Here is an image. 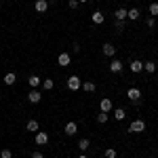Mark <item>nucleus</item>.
I'll use <instances>...</instances> for the list:
<instances>
[{
    "label": "nucleus",
    "instance_id": "nucleus-1",
    "mask_svg": "<svg viewBox=\"0 0 158 158\" xmlns=\"http://www.w3.org/2000/svg\"><path fill=\"white\" fill-rule=\"evenodd\" d=\"M80 86H82V80H80L78 76H70V78H68V89H70V91H78Z\"/></svg>",
    "mask_w": 158,
    "mask_h": 158
},
{
    "label": "nucleus",
    "instance_id": "nucleus-2",
    "mask_svg": "<svg viewBox=\"0 0 158 158\" xmlns=\"http://www.w3.org/2000/svg\"><path fill=\"white\" fill-rule=\"evenodd\" d=\"M143 129H146V122H143V120H133V122H131V127H129L131 133H143Z\"/></svg>",
    "mask_w": 158,
    "mask_h": 158
},
{
    "label": "nucleus",
    "instance_id": "nucleus-3",
    "mask_svg": "<svg viewBox=\"0 0 158 158\" xmlns=\"http://www.w3.org/2000/svg\"><path fill=\"white\" fill-rule=\"evenodd\" d=\"M40 99H42V95H40V93H38L36 89H32V91H30V93H27V101H30V103H38V101H40Z\"/></svg>",
    "mask_w": 158,
    "mask_h": 158
},
{
    "label": "nucleus",
    "instance_id": "nucleus-4",
    "mask_svg": "<svg viewBox=\"0 0 158 158\" xmlns=\"http://www.w3.org/2000/svg\"><path fill=\"white\" fill-rule=\"evenodd\" d=\"M129 68H131V72L133 74H139L141 72V70H143V61H131V63H129Z\"/></svg>",
    "mask_w": 158,
    "mask_h": 158
},
{
    "label": "nucleus",
    "instance_id": "nucleus-5",
    "mask_svg": "<svg viewBox=\"0 0 158 158\" xmlns=\"http://www.w3.org/2000/svg\"><path fill=\"white\" fill-rule=\"evenodd\" d=\"M127 95H129V99L135 103V101H139V97H141V91H139V89H129Z\"/></svg>",
    "mask_w": 158,
    "mask_h": 158
},
{
    "label": "nucleus",
    "instance_id": "nucleus-6",
    "mask_svg": "<svg viewBox=\"0 0 158 158\" xmlns=\"http://www.w3.org/2000/svg\"><path fill=\"white\" fill-rule=\"evenodd\" d=\"M110 72H114V74H120L122 72V63L118 59H114L112 63H110Z\"/></svg>",
    "mask_w": 158,
    "mask_h": 158
},
{
    "label": "nucleus",
    "instance_id": "nucleus-7",
    "mask_svg": "<svg viewBox=\"0 0 158 158\" xmlns=\"http://www.w3.org/2000/svg\"><path fill=\"white\" fill-rule=\"evenodd\" d=\"M47 141H49V135L42 133V131H38V133H36V143H38V146H44Z\"/></svg>",
    "mask_w": 158,
    "mask_h": 158
},
{
    "label": "nucleus",
    "instance_id": "nucleus-8",
    "mask_svg": "<svg viewBox=\"0 0 158 158\" xmlns=\"http://www.w3.org/2000/svg\"><path fill=\"white\" fill-rule=\"evenodd\" d=\"M91 19H93V23H97V25L106 21V17H103V13H101V11H95L93 15H91Z\"/></svg>",
    "mask_w": 158,
    "mask_h": 158
},
{
    "label": "nucleus",
    "instance_id": "nucleus-9",
    "mask_svg": "<svg viewBox=\"0 0 158 158\" xmlns=\"http://www.w3.org/2000/svg\"><path fill=\"white\" fill-rule=\"evenodd\" d=\"M70 55H68V53H61L59 57H57V63H59V65H63V68H65V65H70Z\"/></svg>",
    "mask_w": 158,
    "mask_h": 158
},
{
    "label": "nucleus",
    "instance_id": "nucleus-10",
    "mask_svg": "<svg viewBox=\"0 0 158 158\" xmlns=\"http://www.w3.org/2000/svg\"><path fill=\"white\" fill-rule=\"evenodd\" d=\"M99 108H101V112H110V110H112V99L103 97V99H101V103H99Z\"/></svg>",
    "mask_w": 158,
    "mask_h": 158
},
{
    "label": "nucleus",
    "instance_id": "nucleus-11",
    "mask_svg": "<svg viewBox=\"0 0 158 158\" xmlns=\"http://www.w3.org/2000/svg\"><path fill=\"white\" fill-rule=\"evenodd\" d=\"M34 6H36L38 13H44L47 9H49V2H47V0H36V4H34Z\"/></svg>",
    "mask_w": 158,
    "mask_h": 158
},
{
    "label": "nucleus",
    "instance_id": "nucleus-12",
    "mask_svg": "<svg viewBox=\"0 0 158 158\" xmlns=\"http://www.w3.org/2000/svg\"><path fill=\"white\" fill-rule=\"evenodd\" d=\"M114 15H116V21H124V19H127V9H122V6H118Z\"/></svg>",
    "mask_w": 158,
    "mask_h": 158
},
{
    "label": "nucleus",
    "instance_id": "nucleus-13",
    "mask_svg": "<svg viewBox=\"0 0 158 158\" xmlns=\"http://www.w3.org/2000/svg\"><path fill=\"white\" fill-rule=\"evenodd\" d=\"M76 131H78L76 122H68V124H65V133L68 135H76Z\"/></svg>",
    "mask_w": 158,
    "mask_h": 158
},
{
    "label": "nucleus",
    "instance_id": "nucleus-14",
    "mask_svg": "<svg viewBox=\"0 0 158 158\" xmlns=\"http://www.w3.org/2000/svg\"><path fill=\"white\" fill-rule=\"evenodd\" d=\"M80 89H85L86 93H93V91H95V82H91V80H85Z\"/></svg>",
    "mask_w": 158,
    "mask_h": 158
},
{
    "label": "nucleus",
    "instance_id": "nucleus-15",
    "mask_svg": "<svg viewBox=\"0 0 158 158\" xmlns=\"http://www.w3.org/2000/svg\"><path fill=\"white\" fill-rule=\"evenodd\" d=\"M127 17H129V19H139V17H141V13H139V9H131V11H127Z\"/></svg>",
    "mask_w": 158,
    "mask_h": 158
},
{
    "label": "nucleus",
    "instance_id": "nucleus-16",
    "mask_svg": "<svg viewBox=\"0 0 158 158\" xmlns=\"http://www.w3.org/2000/svg\"><path fill=\"white\" fill-rule=\"evenodd\" d=\"M114 53H116V49H114V44H103V55H108V57H112V55H114Z\"/></svg>",
    "mask_w": 158,
    "mask_h": 158
},
{
    "label": "nucleus",
    "instance_id": "nucleus-17",
    "mask_svg": "<svg viewBox=\"0 0 158 158\" xmlns=\"http://www.w3.org/2000/svg\"><path fill=\"white\" fill-rule=\"evenodd\" d=\"M143 70H146L148 74L156 72V63H154V61H146V63H143Z\"/></svg>",
    "mask_w": 158,
    "mask_h": 158
},
{
    "label": "nucleus",
    "instance_id": "nucleus-18",
    "mask_svg": "<svg viewBox=\"0 0 158 158\" xmlns=\"http://www.w3.org/2000/svg\"><path fill=\"white\" fill-rule=\"evenodd\" d=\"M15 80H17V76H15L13 72H9L6 76H4V85H9V86H11V85H15Z\"/></svg>",
    "mask_w": 158,
    "mask_h": 158
},
{
    "label": "nucleus",
    "instance_id": "nucleus-19",
    "mask_svg": "<svg viewBox=\"0 0 158 158\" xmlns=\"http://www.w3.org/2000/svg\"><path fill=\"white\" fill-rule=\"evenodd\" d=\"M124 116H127V112H124L122 108H116V110H114V118H116V120H124Z\"/></svg>",
    "mask_w": 158,
    "mask_h": 158
},
{
    "label": "nucleus",
    "instance_id": "nucleus-20",
    "mask_svg": "<svg viewBox=\"0 0 158 158\" xmlns=\"http://www.w3.org/2000/svg\"><path fill=\"white\" fill-rule=\"evenodd\" d=\"M27 131H32V133H38V122L36 120H27Z\"/></svg>",
    "mask_w": 158,
    "mask_h": 158
},
{
    "label": "nucleus",
    "instance_id": "nucleus-21",
    "mask_svg": "<svg viewBox=\"0 0 158 158\" xmlns=\"http://www.w3.org/2000/svg\"><path fill=\"white\" fill-rule=\"evenodd\" d=\"M27 82H30V86H32V89H36V86H40V82H42V80H40L38 76H30V80H27Z\"/></svg>",
    "mask_w": 158,
    "mask_h": 158
},
{
    "label": "nucleus",
    "instance_id": "nucleus-22",
    "mask_svg": "<svg viewBox=\"0 0 158 158\" xmlns=\"http://www.w3.org/2000/svg\"><path fill=\"white\" fill-rule=\"evenodd\" d=\"M89 146H91V141H89V139H85V137L78 141V148H80L82 152H86V150H89Z\"/></svg>",
    "mask_w": 158,
    "mask_h": 158
},
{
    "label": "nucleus",
    "instance_id": "nucleus-23",
    "mask_svg": "<svg viewBox=\"0 0 158 158\" xmlns=\"http://www.w3.org/2000/svg\"><path fill=\"white\" fill-rule=\"evenodd\" d=\"M53 86H55V82H53L51 78H47V80H42V89H44V91H51Z\"/></svg>",
    "mask_w": 158,
    "mask_h": 158
},
{
    "label": "nucleus",
    "instance_id": "nucleus-24",
    "mask_svg": "<svg viewBox=\"0 0 158 158\" xmlns=\"http://www.w3.org/2000/svg\"><path fill=\"white\" fill-rule=\"evenodd\" d=\"M97 122H99V124L108 122V112H99V114H97Z\"/></svg>",
    "mask_w": 158,
    "mask_h": 158
},
{
    "label": "nucleus",
    "instance_id": "nucleus-25",
    "mask_svg": "<svg viewBox=\"0 0 158 158\" xmlns=\"http://www.w3.org/2000/svg\"><path fill=\"white\" fill-rule=\"evenodd\" d=\"M0 158H13V152L9 148H2V150H0Z\"/></svg>",
    "mask_w": 158,
    "mask_h": 158
},
{
    "label": "nucleus",
    "instance_id": "nucleus-26",
    "mask_svg": "<svg viewBox=\"0 0 158 158\" xmlns=\"http://www.w3.org/2000/svg\"><path fill=\"white\" fill-rule=\"evenodd\" d=\"M150 13H152V17L158 15V2H150Z\"/></svg>",
    "mask_w": 158,
    "mask_h": 158
},
{
    "label": "nucleus",
    "instance_id": "nucleus-27",
    "mask_svg": "<svg viewBox=\"0 0 158 158\" xmlns=\"http://www.w3.org/2000/svg\"><path fill=\"white\" fill-rule=\"evenodd\" d=\"M106 158H116V150L114 148H108L106 150Z\"/></svg>",
    "mask_w": 158,
    "mask_h": 158
},
{
    "label": "nucleus",
    "instance_id": "nucleus-28",
    "mask_svg": "<svg viewBox=\"0 0 158 158\" xmlns=\"http://www.w3.org/2000/svg\"><path fill=\"white\" fill-rule=\"evenodd\" d=\"M68 6H70V9H78V0H70Z\"/></svg>",
    "mask_w": 158,
    "mask_h": 158
},
{
    "label": "nucleus",
    "instance_id": "nucleus-29",
    "mask_svg": "<svg viewBox=\"0 0 158 158\" xmlns=\"http://www.w3.org/2000/svg\"><path fill=\"white\" fill-rule=\"evenodd\" d=\"M148 25H150V27H154V25H156V19H154V17H152V15H150V17H148Z\"/></svg>",
    "mask_w": 158,
    "mask_h": 158
},
{
    "label": "nucleus",
    "instance_id": "nucleus-30",
    "mask_svg": "<svg viewBox=\"0 0 158 158\" xmlns=\"http://www.w3.org/2000/svg\"><path fill=\"white\" fill-rule=\"evenodd\" d=\"M32 158H44V156H42V152H38V150H34V152H32Z\"/></svg>",
    "mask_w": 158,
    "mask_h": 158
},
{
    "label": "nucleus",
    "instance_id": "nucleus-31",
    "mask_svg": "<svg viewBox=\"0 0 158 158\" xmlns=\"http://www.w3.org/2000/svg\"><path fill=\"white\" fill-rule=\"evenodd\" d=\"M78 158H89V156H85V154H82V156H78Z\"/></svg>",
    "mask_w": 158,
    "mask_h": 158
},
{
    "label": "nucleus",
    "instance_id": "nucleus-32",
    "mask_svg": "<svg viewBox=\"0 0 158 158\" xmlns=\"http://www.w3.org/2000/svg\"><path fill=\"white\" fill-rule=\"evenodd\" d=\"M78 2H89V0H78Z\"/></svg>",
    "mask_w": 158,
    "mask_h": 158
},
{
    "label": "nucleus",
    "instance_id": "nucleus-33",
    "mask_svg": "<svg viewBox=\"0 0 158 158\" xmlns=\"http://www.w3.org/2000/svg\"><path fill=\"white\" fill-rule=\"evenodd\" d=\"M133 158H137V156H133Z\"/></svg>",
    "mask_w": 158,
    "mask_h": 158
}]
</instances>
